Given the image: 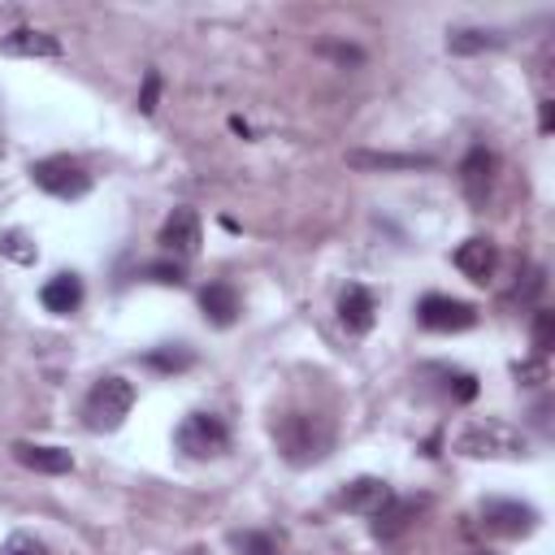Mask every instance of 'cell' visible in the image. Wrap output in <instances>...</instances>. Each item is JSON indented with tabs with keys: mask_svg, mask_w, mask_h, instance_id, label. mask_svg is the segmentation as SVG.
Segmentation results:
<instances>
[{
	"mask_svg": "<svg viewBox=\"0 0 555 555\" xmlns=\"http://www.w3.org/2000/svg\"><path fill=\"white\" fill-rule=\"evenodd\" d=\"M451 447H455L460 455H468V460H520V455H529V438H525L516 425L499 421V416L468 421V425L451 438Z\"/></svg>",
	"mask_w": 555,
	"mask_h": 555,
	"instance_id": "obj_1",
	"label": "cell"
},
{
	"mask_svg": "<svg viewBox=\"0 0 555 555\" xmlns=\"http://www.w3.org/2000/svg\"><path fill=\"white\" fill-rule=\"evenodd\" d=\"M273 438H278V451H282L291 464H317V460L330 451V442H334L330 425H325L321 416H308V412H286V416H278V421H273Z\"/></svg>",
	"mask_w": 555,
	"mask_h": 555,
	"instance_id": "obj_2",
	"label": "cell"
},
{
	"mask_svg": "<svg viewBox=\"0 0 555 555\" xmlns=\"http://www.w3.org/2000/svg\"><path fill=\"white\" fill-rule=\"evenodd\" d=\"M130 408H134V386L117 373H104L82 399V425L91 434H113L130 416Z\"/></svg>",
	"mask_w": 555,
	"mask_h": 555,
	"instance_id": "obj_3",
	"label": "cell"
},
{
	"mask_svg": "<svg viewBox=\"0 0 555 555\" xmlns=\"http://www.w3.org/2000/svg\"><path fill=\"white\" fill-rule=\"evenodd\" d=\"M173 442H178V451L191 455V460H217V455H225V447H230V429H225V421L212 416V412H191V416L178 425Z\"/></svg>",
	"mask_w": 555,
	"mask_h": 555,
	"instance_id": "obj_4",
	"label": "cell"
},
{
	"mask_svg": "<svg viewBox=\"0 0 555 555\" xmlns=\"http://www.w3.org/2000/svg\"><path fill=\"white\" fill-rule=\"evenodd\" d=\"M30 178H35L39 191H48L56 199H82L91 191V173L74 156H43V160H35Z\"/></svg>",
	"mask_w": 555,
	"mask_h": 555,
	"instance_id": "obj_5",
	"label": "cell"
},
{
	"mask_svg": "<svg viewBox=\"0 0 555 555\" xmlns=\"http://www.w3.org/2000/svg\"><path fill=\"white\" fill-rule=\"evenodd\" d=\"M416 321L425 330H438V334H460V330L477 325V308L464 299H451V295H425L416 304Z\"/></svg>",
	"mask_w": 555,
	"mask_h": 555,
	"instance_id": "obj_6",
	"label": "cell"
},
{
	"mask_svg": "<svg viewBox=\"0 0 555 555\" xmlns=\"http://www.w3.org/2000/svg\"><path fill=\"white\" fill-rule=\"evenodd\" d=\"M481 525L499 538H529L538 529V512L516 499H486L481 503Z\"/></svg>",
	"mask_w": 555,
	"mask_h": 555,
	"instance_id": "obj_7",
	"label": "cell"
},
{
	"mask_svg": "<svg viewBox=\"0 0 555 555\" xmlns=\"http://www.w3.org/2000/svg\"><path fill=\"white\" fill-rule=\"evenodd\" d=\"M343 512H356V516H382L390 503H395V490H390V481H382V477H351L343 490H338V499H334Z\"/></svg>",
	"mask_w": 555,
	"mask_h": 555,
	"instance_id": "obj_8",
	"label": "cell"
},
{
	"mask_svg": "<svg viewBox=\"0 0 555 555\" xmlns=\"http://www.w3.org/2000/svg\"><path fill=\"white\" fill-rule=\"evenodd\" d=\"M494 169H499V156L490 147H473L464 160H460V186L468 195V204H486L490 191H494Z\"/></svg>",
	"mask_w": 555,
	"mask_h": 555,
	"instance_id": "obj_9",
	"label": "cell"
},
{
	"mask_svg": "<svg viewBox=\"0 0 555 555\" xmlns=\"http://www.w3.org/2000/svg\"><path fill=\"white\" fill-rule=\"evenodd\" d=\"M160 247L173 256H195L199 251V212L195 208H173L160 225Z\"/></svg>",
	"mask_w": 555,
	"mask_h": 555,
	"instance_id": "obj_10",
	"label": "cell"
},
{
	"mask_svg": "<svg viewBox=\"0 0 555 555\" xmlns=\"http://www.w3.org/2000/svg\"><path fill=\"white\" fill-rule=\"evenodd\" d=\"M494 264H499V247L490 238H464L455 247V269L468 278V282H490L494 278Z\"/></svg>",
	"mask_w": 555,
	"mask_h": 555,
	"instance_id": "obj_11",
	"label": "cell"
},
{
	"mask_svg": "<svg viewBox=\"0 0 555 555\" xmlns=\"http://www.w3.org/2000/svg\"><path fill=\"white\" fill-rule=\"evenodd\" d=\"M199 308H204V321H208V325L225 330V325L238 321L243 299H238V291H234L230 282H208V286L199 291Z\"/></svg>",
	"mask_w": 555,
	"mask_h": 555,
	"instance_id": "obj_12",
	"label": "cell"
},
{
	"mask_svg": "<svg viewBox=\"0 0 555 555\" xmlns=\"http://www.w3.org/2000/svg\"><path fill=\"white\" fill-rule=\"evenodd\" d=\"M13 460L30 473H74V455L65 447H43V442H13Z\"/></svg>",
	"mask_w": 555,
	"mask_h": 555,
	"instance_id": "obj_13",
	"label": "cell"
},
{
	"mask_svg": "<svg viewBox=\"0 0 555 555\" xmlns=\"http://www.w3.org/2000/svg\"><path fill=\"white\" fill-rule=\"evenodd\" d=\"M0 52L4 56H48V61H56L61 56V39L48 35V30H35V26H17V30H9L0 39Z\"/></svg>",
	"mask_w": 555,
	"mask_h": 555,
	"instance_id": "obj_14",
	"label": "cell"
},
{
	"mask_svg": "<svg viewBox=\"0 0 555 555\" xmlns=\"http://www.w3.org/2000/svg\"><path fill=\"white\" fill-rule=\"evenodd\" d=\"M373 317H377L373 295L351 282V286L338 295V321H343V330H347V334H369V330H373Z\"/></svg>",
	"mask_w": 555,
	"mask_h": 555,
	"instance_id": "obj_15",
	"label": "cell"
},
{
	"mask_svg": "<svg viewBox=\"0 0 555 555\" xmlns=\"http://www.w3.org/2000/svg\"><path fill=\"white\" fill-rule=\"evenodd\" d=\"M39 299H43L48 312L69 317V312H78V304H82V278H78V273H56V278L43 282Z\"/></svg>",
	"mask_w": 555,
	"mask_h": 555,
	"instance_id": "obj_16",
	"label": "cell"
},
{
	"mask_svg": "<svg viewBox=\"0 0 555 555\" xmlns=\"http://www.w3.org/2000/svg\"><path fill=\"white\" fill-rule=\"evenodd\" d=\"M347 165H356V169H425L429 156H416V152H347Z\"/></svg>",
	"mask_w": 555,
	"mask_h": 555,
	"instance_id": "obj_17",
	"label": "cell"
},
{
	"mask_svg": "<svg viewBox=\"0 0 555 555\" xmlns=\"http://www.w3.org/2000/svg\"><path fill=\"white\" fill-rule=\"evenodd\" d=\"M421 507H425V499H395V503L373 520V533H377V538H395L399 529H408V525L416 520Z\"/></svg>",
	"mask_w": 555,
	"mask_h": 555,
	"instance_id": "obj_18",
	"label": "cell"
},
{
	"mask_svg": "<svg viewBox=\"0 0 555 555\" xmlns=\"http://www.w3.org/2000/svg\"><path fill=\"white\" fill-rule=\"evenodd\" d=\"M143 364L156 369V373H186V369L195 364V351L182 347V343H165V347H152V351L143 356Z\"/></svg>",
	"mask_w": 555,
	"mask_h": 555,
	"instance_id": "obj_19",
	"label": "cell"
},
{
	"mask_svg": "<svg viewBox=\"0 0 555 555\" xmlns=\"http://www.w3.org/2000/svg\"><path fill=\"white\" fill-rule=\"evenodd\" d=\"M494 43H499V35H494V30H477V26H464V30H451V35H447V48L460 52V56L486 52V48H494Z\"/></svg>",
	"mask_w": 555,
	"mask_h": 555,
	"instance_id": "obj_20",
	"label": "cell"
},
{
	"mask_svg": "<svg viewBox=\"0 0 555 555\" xmlns=\"http://www.w3.org/2000/svg\"><path fill=\"white\" fill-rule=\"evenodd\" d=\"M0 256H9L13 264H35V260H39V247L30 243V234L4 230V234H0Z\"/></svg>",
	"mask_w": 555,
	"mask_h": 555,
	"instance_id": "obj_21",
	"label": "cell"
},
{
	"mask_svg": "<svg viewBox=\"0 0 555 555\" xmlns=\"http://www.w3.org/2000/svg\"><path fill=\"white\" fill-rule=\"evenodd\" d=\"M429 373L442 377V390H447L451 399H460V403L477 399V377H473V373H460V369H429Z\"/></svg>",
	"mask_w": 555,
	"mask_h": 555,
	"instance_id": "obj_22",
	"label": "cell"
},
{
	"mask_svg": "<svg viewBox=\"0 0 555 555\" xmlns=\"http://www.w3.org/2000/svg\"><path fill=\"white\" fill-rule=\"evenodd\" d=\"M0 555H52V551H48V542H43V538H35V533L17 529V533H9V538H4Z\"/></svg>",
	"mask_w": 555,
	"mask_h": 555,
	"instance_id": "obj_23",
	"label": "cell"
},
{
	"mask_svg": "<svg viewBox=\"0 0 555 555\" xmlns=\"http://www.w3.org/2000/svg\"><path fill=\"white\" fill-rule=\"evenodd\" d=\"M533 347H538V356H546L555 347V312H546V308L533 312Z\"/></svg>",
	"mask_w": 555,
	"mask_h": 555,
	"instance_id": "obj_24",
	"label": "cell"
},
{
	"mask_svg": "<svg viewBox=\"0 0 555 555\" xmlns=\"http://www.w3.org/2000/svg\"><path fill=\"white\" fill-rule=\"evenodd\" d=\"M143 278H152V282H160V286H182V282H186V273H182V264H169V260H156V264H143Z\"/></svg>",
	"mask_w": 555,
	"mask_h": 555,
	"instance_id": "obj_25",
	"label": "cell"
},
{
	"mask_svg": "<svg viewBox=\"0 0 555 555\" xmlns=\"http://www.w3.org/2000/svg\"><path fill=\"white\" fill-rule=\"evenodd\" d=\"M234 546H238V555H278V542L269 533H238Z\"/></svg>",
	"mask_w": 555,
	"mask_h": 555,
	"instance_id": "obj_26",
	"label": "cell"
},
{
	"mask_svg": "<svg viewBox=\"0 0 555 555\" xmlns=\"http://www.w3.org/2000/svg\"><path fill=\"white\" fill-rule=\"evenodd\" d=\"M516 377H520V386H542V382H546V356L516 364Z\"/></svg>",
	"mask_w": 555,
	"mask_h": 555,
	"instance_id": "obj_27",
	"label": "cell"
},
{
	"mask_svg": "<svg viewBox=\"0 0 555 555\" xmlns=\"http://www.w3.org/2000/svg\"><path fill=\"white\" fill-rule=\"evenodd\" d=\"M156 100H160V74H156V69H147V78H143V95H139V108H143V113H156Z\"/></svg>",
	"mask_w": 555,
	"mask_h": 555,
	"instance_id": "obj_28",
	"label": "cell"
},
{
	"mask_svg": "<svg viewBox=\"0 0 555 555\" xmlns=\"http://www.w3.org/2000/svg\"><path fill=\"white\" fill-rule=\"evenodd\" d=\"M551 121H555V104H551V100H542V134L551 130Z\"/></svg>",
	"mask_w": 555,
	"mask_h": 555,
	"instance_id": "obj_29",
	"label": "cell"
}]
</instances>
